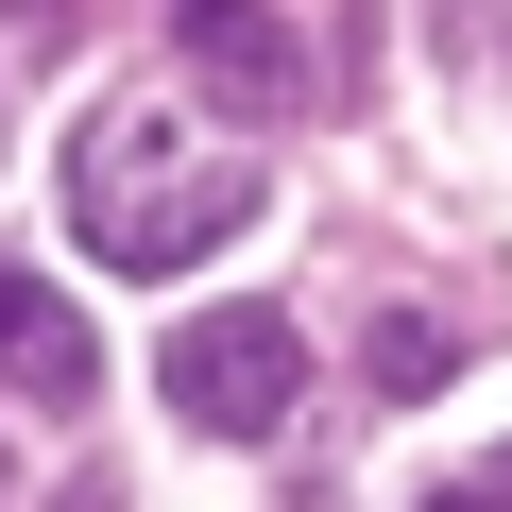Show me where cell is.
Masks as SVG:
<instances>
[{"label": "cell", "instance_id": "1", "mask_svg": "<svg viewBox=\"0 0 512 512\" xmlns=\"http://www.w3.org/2000/svg\"><path fill=\"white\" fill-rule=\"evenodd\" d=\"M69 222H86L103 274H188L205 239L256 222V154H222V137L171 120V103H103L86 154H69Z\"/></svg>", "mask_w": 512, "mask_h": 512}, {"label": "cell", "instance_id": "6", "mask_svg": "<svg viewBox=\"0 0 512 512\" xmlns=\"http://www.w3.org/2000/svg\"><path fill=\"white\" fill-rule=\"evenodd\" d=\"M427 512H512V444H495V461H478L461 495H427Z\"/></svg>", "mask_w": 512, "mask_h": 512}, {"label": "cell", "instance_id": "7", "mask_svg": "<svg viewBox=\"0 0 512 512\" xmlns=\"http://www.w3.org/2000/svg\"><path fill=\"white\" fill-rule=\"evenodd\" d=\"M0 18H18V35H69V0H0Z\"/></svg>", "mask_w": 512, "mask_h": 512}, {"label": "cell", "instance_id": "3", "mask_svg": "<svg viewBox=\"0 0 512 512\" xmlns=\"http://www.w3.org/2000/svg\"><path fill=\"white\" fill-rule=\"evenodd\" d=\"M171 35H188V69H205L239 120H291V103L325 86V52L274 18V0H171Z\"/></svg>", "mask_w": 512, "mask_h": 512}, {"label": "cell", "instance_id": "2", "mask_svg": "<svg viewBox=\"0 0 512 512\" xmlns=\"http://www.w3.org/2000/svg\"><path fill=\"white\" fill-rule=\"evenodd\" d=\"M154 393L188 410V427H222V444H256V427H291V393H308V325L291 308H188L171 325V359H154Z\"/></svg>", "mask_w": 512, "mask_h": 512}, {"label": "cell", "instance_id": "4", "mask_svg": "<svg viewBox=\"0 0 512 512\" xmlns=\"http://www.w3.org/2000/svg\"><path fill=\"white\" fill-rule=\"evenodd\" d=\"M0 393H35V410H86V393H103L86 308H69V291H35L18 256H0Z\"/></svg>", "mask_w": 512, "mask_h": 512}, {"label": "cell", "instance_id": "5", "mask_svg": "<svg viewBox=\"0 0 512 512\" xmlns=\"http://www.w3.org/2000/svg\"><path fill=\"white\" fill-rule=\"evenodd\" d=\"M444 359H461V342H444V325H427V308H393V325H376V393H427V376H444Z\"/></svg>", "mask_w": 512, "mask_h": 512}]
</instances>
